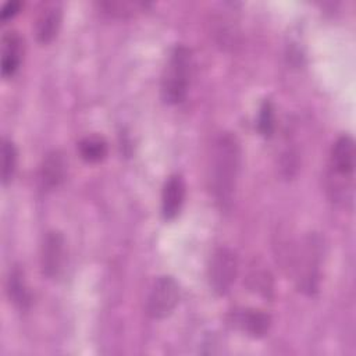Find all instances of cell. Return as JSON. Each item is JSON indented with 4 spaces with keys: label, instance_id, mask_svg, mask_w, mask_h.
<instances>
[{
    "label": "cell",
    "instance_id": "cell-1",
    "mask_svg": "<svg viewBox=\"0 0 356 356\" xmlns=\"http://www.w3.org/2000/svg\"><path fill=\"white\" fill-rule=\"evenodd\" d=\"M239 164L241 147L238 139L229 132L220 134L211 150L209 181L216 203L224 210L232 203Z\"/></svg>",
    "mask_w": 356,
    "mask_h": 356
},
{
    "label": "cell",
    "instance_id": "cell-2",
    "mask_svg": "<svg viewBox=\"0 0 356 356\" xmlns=\"http://www.w3.org/2000/svg\"><path fill=\"white\" fill-rule=\"evenodd\" d=\"M191 76V51L179 44L175 46L161 75V99L167 104L184 102L188 93Z\"/></svg>",
    "mask_w": 356,
    "mask_h": 356
},
{
    "label": "cell",
    "instance_id": "cell-3",
    "mask_svg": "<svg viewBox=\"0 0 356 356\" xmlns=\"http://www.w3.org/2000/svg\"><path fill=\"white\" fill-rule=\"evenodd\" d=\"M179 299L177 281L170 275L157 277L147 295L146 310L152 318H164L172 313Z\"/></svg>",
    "mask_w": 356,
    "mask_h": 356
},
{
    "label": "cell",
    "instance_id": "cell-4",
    "mask_svg": "<svg viewBox=\"0 0 356 356\" xmlns=\"http://www.w3.org/2000/svg\"><path fill=\"white\" fill-rule=\"evenodd\" d=\"M238 273V259L228 248L214 250L209 266V282L214 293L225 295L232 286Z\"/></svg>",
    "mask_w": 356,
    "mask_h": 356
},
{
    "label": "cell",
    "instance_id": "cell-5",
    "mask_svg": "<svg viewBox=\"0 0 356 356\" xmlns=\"http://www.w3.org/2000/svg\"><path fill=\"white\" fill-rule=\"evenodd\" d=\"M320 254V241L313 235L305 243L299 267V286L307 293H313L317 289Z\"/></svg>",
    "mask_w": 356,
    "mask_h": 356
},
{
    "label": "cell",
    "instance_id": "cell-6",
    "mask_svg": "<svg viewBox=\"0 0 356 356\" xmlns=\"http://www.w3.org/2000/svg\"><path fill=\"white\" fill-rule=\"evenodd\" d=\"M64 263V236L58 231L46 232L40 248V268L43 275L54 278Z\"/></svg>",
    "mask_w": 356,
    "mask_h": 356
},
{
    "label": "cell",
    "instance_id": "cell-7",
    "mask_svg": "<svg viewBox=\"0 0 356 356\" xmlns=\"http://www.w3.org/2000/svg\"><path fill=\"white\" fill-rule=\"evenodd\" d=\"M355 142L343 135L337 139L331 152V170L342 178H352L355 171Z\"/></svg>",
    "mask_w": 356,
    "mask_h": 356
},
{
    "label": "cell",
    "instance_id": "cell-8",
    "mask_svg": "<svg viewBox=\"0 0 356 356\" xmlns=\"http://www.w3.org/2000/svg\"><path fill=\"white\" fill-rule=\"evenodd\" d=\"M232 324L253 338L264 337L271 325L267 313L257 309H242L232 314Z\"/></svg>",
    "mask_w": 356,
    "mask_h": 356
},
{
    "label": "cell",
    "instance_id": "cell-9",
    "mask_svg": "<svg viewBox=\"0 0 356 356\" xmlns=\"http://www.w3.org/2000/svg\"><path fill=\"white\" fill-rule=\"evenodd\" d=\"M67 160L60 150L49 152L39 168V182L43 189L57 188L65 178Z\"/></svg>",
    "mask_w": 356,
    "mask_h": 356
},
{
    "label": "cell",
    "instance_id": "cell-10",
    "mask_svg": "<svg viewBox=\"0 0 356 356\" xmlns=\"http://www.w3.org/2000/svg\"><path fill=\"white\" fill-rule=\"evenodd\" d=\"M24 40L15 31H7L1 38V75L11 76L19 67Z\"/></svg>",
    "mask_w": 356,
    "mask_h": 356
},
{
    "label": "cell",
    "instance_id": "cell-11",
    "mask_svg": "<svg viewBox=\"0 0 356 356\" xmlns=\"http://www.w3.org/2000/svg\"><path fill=\"white\" fill-rule=\"evenodd\" d=\"M185 199V182L181 175L168 177L161 193V213L165 220H172L178 216Z\"/></svg>",
    "mask_w": 356,
    "mask_h": 356
},
{
    "label": "cell",
    "instance_id": "cell-12",
    "mask_svg": "<svg viewBox=\"0 0 356 356\" xmlns=\"http://www.w3.org/2000/svg\"><path fill=\"white\" fill-rule=\"evenodd\" d=\"M61 25V7L58 4H47L39 13L35 24V35L40 43L51 42Z\"/></svg>",
    "mask_w": 356,
    "mask_h": 356
},
{
    "label": "cell",
    "instance_id": "cell-13",
    "mask_svg": "<svg viewBox=\"0 0 356 356\" xmlns=\"http://www.w3.org/2000/svg\"><path fill=\"white\" fill-rule=\"evenodd\" d=\"M7 292H8L10 299L13 300V303L15 306H18L19 309H26L29 306L31 295L25 285L24 274L19 268H14L10 273L8 282H7Z\"/></svg>",
    "mask_w": 356,
    "mask_h": 356
},
{
    "label": "cell",
    "instance_id": "cell-14",
    "mask_svg": "<svg viewBox=\"0 0 356 356\" xmlns=\"http://www.w3.org/2000/svg\"><path fill=\"white\" fill-rule=\"evenodd\" d=\"M81 157L88 163H99L107 154V143L102 136H86L83 138L79 145Z\"/></svg>",
    "mask_w": 356,
    "mask_h": 356
},
{
    "label": "cell",
    "instance_id": "cell-15",
    "mask_svg": "<svg viewBox=\"0 0 356 356\" xmlns=\"http://www.w3.org/2000/svg\"><path fill=\"white\" fill-rule=\"evenodd\" d=\"M1 182L6 185L11 177L14 175L15 165H17V149L14 143L8 139H3L1 146Z\"/></svg>",
    "mask_w": 356,
    "mask_h": 356
},
{
    "label": "cell",
    "instance_id": "cell-16",
    "mask_svg": "<svg viewBox=\"0 0 356 356\" xmlns=\"http://www.w3.org/2000/svg\"><path fill=\"white\" fill-rule=\"evenodd\" d=\"M259 131L263 136H271L274 132V108L270 100H264L259 113Z\"/></svg>",
    "mask_w": 356,
    "mask_h": 356
},
{
    "label": "cell",
    "instance_id": "cell-17",
    "mask_svg": "<svg viewBox=\"0 0 356 356\" xmlns=\"http://www.w3.org/2000/svg\"><path fill=\"white\" fill-rule=\"evenodd\" d=\"M19 8H21V3L18 0L7 1L1 8V21H7L11 17H14L19 11Z\"/></svg>",
    "mask_w": 356,
    "mask_h": 356
}]
</instances>
